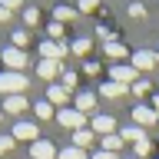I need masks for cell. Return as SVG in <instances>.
Instances as JSON below:
<instances>
[{
    "instance_id": "1",
    "label": "cell",
    "mask_w": 159,
    "mask_h": 159,
    "mask_svg": "<svg viewBox=\"0 0 159 159\" xmlns=\"http://www.w3.org/2000/svg\"><path fill=\"white\" fill-rule=\"evenodd\" d=\"M27 86H30V80L23 73H13V70H3L0 73V93L3 96H23Z\"/></svg>"
},
{
    "instance_id": "2",
    "label": "cell",
    "mask_w": 159,
    "mask_h": 159,
    "mask_svg": "<svg viewBox=\"0 0 159 159\" xmlns=\"http://www.w3.org/2000/svg\"><path fill=\"white\" fill-rule=\"evenodd\" d=\"M109 80H113V83H119V86H126V89H133L139 83V70L133 66V63H113V66H109Z\"/></svg>"
},
{
    "instance_id": "3",
    "label": "cell",
    "mask_w": 159,
    "mask_h": 159,
    "mask_svg": "<svg viewBox=\"0 0 159 159\" xmlns=\"http://www.w3.org/2000/svg\"><path fill=\"white\" fill-rule=\"evenodd\" d=\"M57 123L60 126H66V129H86V116L80 113L76 106H66V109H57Z\"/></svg>"
},
{
    "instance_id": "4",
    "label": "cell",
    "mask_w": 159,
    "mask_h": 159,
    "mask_svg": "<svg viewBox=\"0 0 159 159\" xmlns=\"http://www.w3.org/2000/svg\"><path fill=\"white\" fill-rule=\"evenodd\" d=\"M10 136L20 139V143H30V146H33V143L40 139V129H37V123H23V119H20L17 126H13V133H10Z\"/></svg>"
},
{
    "instance_id": "5",
    "label": "cell",
    "mask_w": 159,
    "mask_h": 159,
    "mask_svg": "<svg viewBox=\"0 0 159 159\" xmlns=\"http://www.w3.org/2000/svg\"><path fill=\"white\" fill-rule=\"evenodd\" d=\"M3 63H7V70H13V73H23L27 53H23L20 47H7V50H3Z\"/></svg>"
},
{
    "instance_id": "6",
    "label": "cell",
    "mask_w": 159,
    "mask_h": 159,
    "mask_svg": "<svg viewBox=\"0 0 159 159\" xmlns=\"http://www.w3.org/2000/svg\"><path fill=\"white\" fill-rule=\"evenodd\" d=\"M133 123L136 126H156L159 123V109H152V106H133Z\"/></svg>"
},
{
    "instance_id": "7",
    "label": "cell",
    "mask_w": 159,
    "mask_h": 159,
    "mask_svg": "<svg viewBox=\"0 0 159 159\" xmlns=\"http://www.w3.org/2000/svg\"><path fill=\"white\" fill-rule=\"evenodd\" d=\"M47 103H50V106H63V109H66L70 89L63 86V83H50V86H47Z\"/></svg>"
},
{
    "instance_id": "8",
    "label": "cell",
    "mask_w": 159,
    "mask_h": 159,
    "mask_svg": "<svg viewBox=\"0 0 159 159\" xmlns=\"http://www.w3.org/2000/svg\"><path fill=\"white\" fill-rule=\"evenodd\" d=\"M63 73H66V70H63L60 60H40V66H37L40 80H57V76H63Z\"/></svg>"
},
{
    "instance_id": "9",
    "label": "cell",
    "mask_w": 159,
    "mask_h": 159,
    "mask_svg": "<svg viewBox=\"0 0 159 159\" xmlns=\"http://www.w3.org/2000/svg\"><path fill=\"white\" fill-rule=\"evenodd\" d=\"M40 53H43V60H63L70 53L66 43H57V40H43L40 43Z\"/></svg>"
},
{
    "instance_id": "10",
    "label": "cell",
    "mask_w": 159,
    "mask_h": 159,
    "mask_svg": "<svg viewBox=\"0 0 159 159\" xmlns=\"http://www.w3.org/2000/svg\"><path fill=\"white\" fill-rule=\"evenodd\" d=\"M156 60H159V53H152V50H136L133 53V66L139 73H146V70H156Z\"/></svg>"
},
{
    "instance_id": "11",
    "label": "cell",
    "mask_w": 159,
    "mask_h": 159,
    "mask_svg": "<svg viewBox=\"0 0 159 159\" xmlns=\"http://www.w3.org/2000/svg\"><path fill=\"white\" fill-rule=\"evenodd\" d=\"M30 156L33 159H57L60 152H57V146H53L50 139H37V143L30 146Z\"/></svg>"
},
{
    "instance_id": "12",
    "label": "cell",
    "mask_w": 159,
    "mask_h": 159,
    "mask_svg": "<svg viewBox=\"0 0 159 159\" xmlns=\"http://www.w3.org/2000/svg\"><path fill=\"white\" fill-rule=\"evenodd\" d=\"M93 133H96V136H113V133H116V119L113 116H93Z\"/></svg>"
},
{
    "instance_id": "13",
    "label": "cell",
    "mask_w": 159,
    "mask_h": 159,
    "mask_svg": "<svg viewBox=\"0 0 159 159\" xmlns=\"http://www.w3.org/2000/svg\"><path fill=\"white\" fill-rule=\"evenodd\" d=\"M3 109L13 113V116H20L23 109H30V103H27V96H7V99H3Z\"/></svg>"
},
{
    "instance_id": "14",
    "label": "cell",
    "mask_w": 159,
    "mask_h": 159,
    "mask_svg": "<svg viewBox=\"0 0 159 159\" xmlns=\"http://www.w3.org/2000/svg\"><path fill=\"white\" fill-rule=\"evenodd\" d=\"M119 136H123V143H133V146H136V143H143V139H146V129L133 123V126H126L123 133H119Z\"/></svg>"
},
{
    "instance_id": "15",
    "label": "cell",
    "mask_w": 159,
    "mask_h": 159,
    "mask_svg": "<svg viewBox=\"0 0 159 159\" xmlns=\"http://www.w3.org/2000/svg\"><path fill=\"white\" fill-rule=\"evenodd\" d=\"M76 109L86 116V113H93L96 109V93H76Z\"/></svg>"
},
{
    "instance_id": "16",
    "label": "cell",
    "mask_w": 159,
    "mask_h": 159,
    "mask_svg": "<svg viewBox=\"0 0 159 159\" xmlns=\"http://www.w3.org/2000/svg\"><path fill=\"white\" fill-rule=\"evenodd\" d=\"M103 53H106L113 63H119V60L126 57V47H123V43H116V40H109V43H103Z\"/></svg>"
},
{
    "instance_id": "17",
    "label": "cell",
    "mask_w": 159,
    "mask_h": 159,
    "mask_svg": "<svg viewBox=\"0 0 159 159\" xmlns=\"http://www.w3.org/2000/svg\"><path fill=\"white\" fill-rule=\"evenodd\" d=\"M93 139H96L93 129H76V133H73V146H76V149H86V146H93Z\"/></svg>"
},
{
    "instance_id": "18",
    "label": "cell",
    "mask_w": 159,
    "mask_h": 159,
    "mask_svg": "<svg viewBox=\"0 0 159 159\" xmlns=\"http://www.w3.org/2000/svg\"><path fill=\"white\" fill-rule=\"evenodd\" d=\"M99 149L119 152V149H123V136H119V133H113V136H99Z\"/></svg>"
},
{
    "instance_id": "19",
    "label": "cell",
    "mask_w": 159,
    "mask_h": 159,
    "mask_svg": "<svg viewBox=\"0 0 159 159\" xmlns=\"http://www.w3.org/2000/svg\"><path fill=\"white\" fill-rule=\"evenodd\" d=\"M99 93H103L106 99H119L123 93H126V86H119V83H113V80H106V83L99 86Z\"/></svg>"
},
{
    "instance_id": "20",
    "label": "cell",
    "mask_w": 159,
    "mask_h": 159,
    "mask_svg": "<svg viewBox=\"0 0 159 159\" xmlns=\"http://www.w3.org/2000/svg\"><path fill=\"white\" fill-rule=\"evenodd\" d=\"M89 50H93V43H89L86 37H76L73 43H70V53H76V57H86Z\"/></svg>"
},
{
    "instance_id": "21",
    "label": "cell",
    "mask_w": 159,
    "mask_h": 159,
    "mask_svg": "<svg viewBox=\"0 0 159 159\" xmlns=\"http://www.w3.org/2000/svg\"><path fill=\"white\" fill-rule=\"evenodd\" d=\"M57 159H89V156H86V149H76V146H66V149H63V152H60Z\"/></svg>"
},
{
    "instance_id": "22",
    "label": "cell",
    "mask_w": 159,
    "mask_h": 159,
    "mask_svg": "<svg viewBox=\"0 0 159 159\" xmlns=\"http://www.w3.org/2000/svg\"><path fill=\"white\" fill-rule=\"evenodd\" d=\"M33 113H37L40 119H50V116H53V106H50L47 99H43V103H33Z\"/></svg>"
},
{
    "instance_id": "23",
    "label": "cell",
    "mask_w": 159,
    "mask_h": 159,
    "mask_svg": "<svg viewBox=\"0 0 159 159\" xmlns=\"http://www.w3.org/2000/svg\"><path fill=\"white\" fill-rule=\"evenodd\" d=\"M133 149H136V152H133V156H136V159H146L149 152H152V143H149V139H143V143H136V146H133Z\"/></svg>"
},
{
    "instance_id": "24",
    "label": "cell",
    "mask_w": 159,
    "mask_h": 159,
    "mask_svg": "<svg viewBox=\"0 0 159 159\" xmlns=\"http://www.w3.org/2000/svg\"><path fill=\"white\" fill-rule=\"evenodd\" d=\"M66 20H76V10L73 7H57V23H66Z\"/></svg>"
},
{
    "instance_id": "25",
    "label": "cell",
    "mask_w": 159,
    "mask_h": 159,
    "mask_svg": "<svg viewBox=\"0 0 159 159\" xmlns=\"http://www.w3.org/2000/svg\"><path fill=\"white\" fill-rule=\"evenodd\" d=\"M13 143H17L13 136H7V133H0V156H7L10 149H13Z\"/></svg>"
},
{
    "instance_id": "26",
    "label": "cell",
    "mask_w": 159,
    "mask_h": 159,
    "mask_svg": "<svg viewBox=\"0 0 159 159\" xmlns=\"http://www.w3.org/2000/svg\"><path fill=\"white\" fill-rule=\"evenodd\" d=\"M47 33H50V37H53V40L60 43V37H63V23H57V20H53V23L47 27Z\"/></svg>"
},
{
    "instance_id": "27",
    "label": "cell",
    "mask_w": 159,
    "mask_h": 159,
    "mask_svg": "<svg viewBox=\"0 0 159 159\" xmlns=\"http://www.w3.org/2000/svg\"><path fill=\"white\" fill-rule=\"evenodd\" d=\"M13 47L27 50V30H17V33H13Z\"/></svg>"
},
{
    "instance_id": "28",
    "label": "cell",
    "mask_w": 159,
    "mask_h": 159,
    "mask_svg": "<svg viewBox=\"0 0 159 159\" xmlns=\"http://www.w3.org/2000/svg\"><path fill=\"white\" fill-rule=\"evenodd\" d=\"M60 80H63V86H66L70 93H73V86H76V73H70V70H66V73H63Z\"/></svg>"
},
{
    "instance_id": "29",
    "label": "cell",
    "mask_w": 159,
    "mask_h": 159,
    "mask_svg": "<svg viewBox=\"0 0 159 159\" xmlns=\"http://www.w3.org/2000/svg\"><path fill=\"white\" fill-rule=\"evenodd\" d=\"M23 20H27L30 27H33V23H40V10H37V7H30L27 13H23Z\"/></svg>"
},
{
    "instance_id": "30",
    "label": "cell",
    "mask_w": 159,
    "mask_h": 159,
    "mask_svg": "<svg viewBox=\"0 0 159 159\" xmlns=\"http://www.w3.org/2000/svg\"><path fill=\"white\" fill-rule=\"evenodd\" d=\"M89 159H119V156H116V152H106V149H99V152H93Z\"/></svg>"
},
{
    "instance_id": "31",
    "label": "cell",
    "mask_w": 159,
    "mask_h": 159,
    "mask_svg": "<svg viewBox=\"0 0 159 159\" xmlns=\"http://www.w3.org/2000/svg\"><path fill=\"white\" fill-rule=\"evenodd\" d=\"M96 37H99V40H103V43H109V40H113V33H109V30H106V27H96Z\"/></svg>"
},
{
    "instance_id": "32",
    "label": "cell",
    "mask_w": 159,
    "mask_h": 159,
    "mask_svg": "<svg viewBox=\"0 0 159 159\" xmlns=\"http://www.w3.org/2000/svg\"><path fill=\"white\" fill-rule=\"evenodd\" d=\"M0 7H7V10H17V7H23V0H0Z\"/></svg>"
},
{
    "instance_id": "33",
    "label": "cell",
    "mask_w": 159,
    "mask_h": 159,
    "mask_svg": "<svg viewBox=\"0 0 159 159\" xmlns=\"http://www.w3.org/2000/svg\"><path fill=\"white\" fill-rule=\"evenodd\" d=\"M133 93H139V96H143V93H149V83H146V80H139L136 86H133Z\"/></svg>"
},
{
    "instance_id": "34",
    "label": "cell",
    "mask_w": 159,
    "mask_h": 159,
    "mask_svg": "<svg viewBox=\"0 0 159 159\" xmlns=\"http://www.w3.org/2000/svg\"><path fill=\"white\" fill-rule=\"evenodd\" d=\"M80 10H86V13H89V10H96V0H80Z\"/></svg>"
},
{
    "instance_id": "35",
    "label": "cell",
    "mask_w": 159,
    "mask_h": 159,
    "mask_svg": "<svg viewBox=\"0 0 159 159\" xmlns=\"http://www.w3.org/2000/svg\"><path fill=\"white\" fill-rule=\"evenodd\" d=\"M143 13H146V10L139 7V3H133V7H129V17H143Z\"/></svg>"
},
{
    "instance_id": "36",
    "label": "cell",
    "mask_w": 159,
    "mask_h": 159,
    "mask_svg": "<svg viewBox=\"0 0 159 159\" xmlns=\"http://www.w3.org/2000/svg\"><path fill=\"white\" fill-rule=\"evenodd\" d=\"M7 20H10V10H7V7H0V23H7Z\"/></svg>"
},
{
    "instance_id": "37",
    "label": "cell",
    "mask_w": 159,
    "mask_h": 159,
    "mask_svg": "<svg viewBox=\"0 0 159 159\" xmlns=\"http://www.w3.org/2000/svg\"><path fill=\"white\" fill-rule=\"evenodd\" d=\"M152 109H159V93H156V96H152Z\"/></svg>"
},
{
    "instance_id": "38",
    "label": "cell",
    "mask_w": 159,
    "mask_h": 159,
    "mask_svg": "<svg viewBox=\"0 0 159 159\" xmlns=\"http://www.w3.org/2000/svg\"><path fill=\"white\" fill-rule=\"evenodd\" d=\"M126 159H136V156H126Z\"/></svg>"
}]
</instances>
